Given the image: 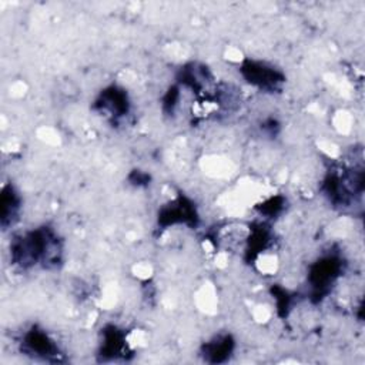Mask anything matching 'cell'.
Here are the masks:
<instances>
[{"instance_id": "5b68a950", "label": "cell", "mask_w": 365, "mask_h": 365, "mask_svg": "<svg viewBox=\"0 0 365 365\" xmlns=\"http://www.w3.org/2000/svg\"><path fill=\"white\" fill-rule=\"evenodd\" d=\"M102 103L111 116H121L127 111V97L123 92H119L117 89L104 92L102 96Z\"/></svg>"}, {"instance_id": "6da1fadb", "label": "cell", "mask_w": 365, "mask_h": 365, "mask_svg": "<svg viewBox=\"0 0 365 365\" xmlns=\"http://www.w3.org/2000/svg\"><path fill=\"white\" fill-rule=\"evenodd\" d=\"M59 250L60 249L53 233L46 229H38L13 241L12 258L16 264L28 267L56 260L60 253Z\"/></svg>"}, {"instance_id": "277c9868", "label": "cell", "mask_w": 365, "mask_h": 365, "mask_svg": "<svg viewBox=\"0 0 365 365\" xmlns=\"http://www.w3.org/2000/svg\"><path fill=\"white\" fill-rule=\"evenodd\" d=\"M337 273H338V264L334 260L331 258L321 260L318 264L312 267V271H311L312 287L322 291L327 285H329L334 281V278L337 277Z\"/></svg>"}, {"instance_id": "3957f363", "label": "cell", "mask_w": 365, "mask_h": 365, "mask_svg": "<svg viewBox=\"0 0 365 365\" xmlns=\"http://www.w3.org/2000/svg\"><path fill=\"white\" fill-rule=\"evenodd\" d=\"M243 72L251 85L261 89H273L283 82V76L278 72L261 63L250 62L247 66L243 67Z\"/></svg>"}, {"instance_id": "8992f818", "label": "cell", "mask_w": 365, "mask_h": 365, "mask_svg": "<svg viewBox=\"0 0 365 365\" xmlns=\"http://www.w3.org/2000/svg\"><path fill=\"white\" fill-rule=\"evenodd\" d=\"M21 199L13 190V187H5L2 195V224L6 226L12 222V219L16 216L19 210Z\"/></svg>"}, {"instance_id": "7a4b0ae2", "label": "cell", "mask_w": 365, "mask_h": 365, "mask_svg": "<svg viewBox=\"0 0 365 365\" xmlns=\"http://www.w3.org/2000/svg\"><path fill=\"white\" fill-rule=\"evenodd\" d=\"M22 348L25 352L33 356H42L45 359H50L59 355V347L55 344V341L45 331L36 328L25 334Z\"/></svg>"}, {"instance_id": "52a82bcc", "label": "cell", "mask_w": 365, "mask_h": 365, "mask_svg": "<svg viewBox=\"0 0 365 365\" xmlns=\"http://www.w3.org/2000/svg\"><path fill=\"white\" fill-rule=\"evenodd\" d=\"M233 349V341L230 337H224L222 339H217L206 347V354L210 356V361L213 362H220L227 358V354H230Z\"/></svg>"}]
</instances>
